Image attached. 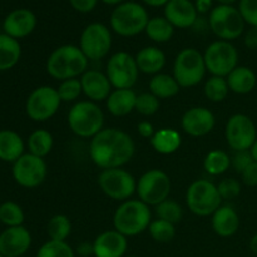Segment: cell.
<instances>
[{
    "label": "cell",
    "instance_id": "5",
    "mask_svg": "<svg viewBox=\"0 0 257 257\" xmlns=\"http://www.w3.org/2000/svg\"><path fill=\"white\" fill-rule=\"evenodd\" d=\"M150 20L148 13L142 4L136 2H124L117 5L110 14V28L120 37H136L145 32Z\"/></svg>",
    "mask_w": 257,
    "mask_h": 257
},
{
    "label": "cell",
    "instance_id": "44",
    "mask_svg": "<svg viewBox=\"0 0 257 257\" xmlns=\"http://www.w3.org/2000/svg\"><path fill=\"white\" fill-rule=\"evenodd\" d=\"M253 157L251 155V151H238L231 157V166L235 168L237 173H242L251 163L253 162Z\"/></svg>",
    "mask_w": 257,
    "mask_h": 257
},
{
    "label": "cell",
    "instance_id": "17",
    "mask_svg": "<svg viewBox=\"0 0 257 257\" xmlns=\"http://www.w3.org/2000/svg\"><path fill=\"white\" fill-rule=\"evenodd\" d=\"M216 125V117L208 108L192 107L186 110L181 119L183 132L191 137H203L212 132Z\"/></svg>",
    "mask_w": 257,
    "mask_h": 257
},
{
    "label": "cell",
    "instance_id": "40",
    "mask_svg": "<svg viewBox=\"0 0 257 257\" xmlns=\"http://www.w3.org/2000/svg\"><path fill=\"white\" fill-rule=\"evenodd\" d=\"M57 92L62 103H77L78 98L83 93L80 79L79 78H73V79L62 80L59 87L57 88Z\"/></svg>",
    "mask_w": 257,
    "mask_h": 257
},
{
    "label": "cell",
    "instance_id": "11",
    "mask_svg": "<svg viewBox=\"0 0 257 257\" xmlns=\"http://www.w3.org/2000/svg\"><path fill=\"white\" fill-rule=\"evenodd\" d=\"M98 186L107 197L124 202L136 193L137 180L123 167L102 170L98 176Z\"/></svg>",
    "mask_w": 257,
    "mask_h": 257
},
{
    "label": "cell",
    "instance_id": "23",
    "mask_svg": "<svg viewBox=\"0 0 257 257\" xmlns=\"http://www.w3.org/2000/svg\"><path fill=\"white\" fill-rule=\"evenodd\" d=\"M211 225L217 236L223 238L231 237L240 230V216L232 206L223 205L212 215Z\"/></svg>",
    "mask_w": 257,
    "mask_h": 257
},
{
    "label": "cell",
    "instance_id": "16",
    "mask_svg": "<svg viewBox=\"0 0 257 257\" xmlns=\"http://www.w3.org/2000/svg\"><path fill=\"white\" fill-rule=\"evenodd\" d=\"M12 175L20 187L35 188L42 185L47 178V162L44 158L29 152L24 153L13 163Z\"/></svg>",
    "mask_w": 257,
    "mask_h": 257
},
{
    "label": "cell",
    "instance_id": "7",
    "mask_svg": "<svg viewBox=\"0 0 257 257\" xmlns=\"http://www.w3.org/2000/svg\"><path fill=\"white\" fill-rule=\"evenodd\" d=\"M186 205L196 216H212L222 206L217 185L208 180H196L186 191Z\"/></svg>",
    "mask_w": 257,
    "mask_h": 257
},
{
    "label": "cell",
    "instance_id": "24",
    "mask_svg": "<svg viewBox=\"0 0 257 257\" xmlns=\"http://www.w3.org/2000/svg\"><path fill=\"white\" fill-rule=\"evenodd\" d=\"M135 59L140 73L152 77L161 73L166 65V54L162 49L153 45H148L138 50L137 54L135 55Z\"/></svg>",
    "mask_w": 257,
    "mask_h": 257
},
{
    "label": "cell",
    "instance_id": "10",
    "mask_svg": "<svg viewBox=\"0 0 257 257\" xmlns=\"http://www.w3.org/2000/svg\"><path fill=\"white\" fill-rule=\"evenodd\" d=\"M171 178L165 171L152 168L148 170L137 180L136 193L138 200L145 202L146 205L157 206L170 197L171 193Z\"/></svg>",
    "mask_w": 257,
    "mask_h": 257
},
{
    "label": "cell",
    "instance_id": "8",
    "mask_svg": "<svg viewBox=\"0 0 257 257\" xmlns=\"http://www.w3.org/2000/svg\"><path fill=\"white\" fill-rule=\"evenodd\" d=\"M245 19L238 8L233 5L218 4L208 17V27L220 40L232 42L245 33Z\"/></svg>",
    "mask_w": 257,
    "mask_h": 257
},
{
    "label": "cell",
    "instance_id": "13",
    "mask_svg": "<svg viewBox=\"0 0 257 257\" xmlns=\"http://www.w3.org/2000/svg\"><path fill=\"white\" fill-rule=\"evenodd\" d=\"M112 32L103 23H90L83 29L79 48L88 60L104 59L112 49Z\"/></svg>",
    "mask_w": 257,
    "mask_h": 257
},
{
    "label": "cell",
    "instance_id": "52",
    "mask_svg": "<svg viewBox=\"0 0 257 257\" xmlns=\"http://www.w3.org/2000/svg\"><path fill=\"white\" fill-rule=\"evenodd\" d=\"M250 250L251 252L255 253V255H257V233H255V235L251 237L250 240Z\"/></svg>",
    "mask_w": 257,
    "mask_h": 257
},
{
    "label": "cell",
    "instance_id": "31",
    "mask_svg": "<svg viewBox=\"0 0 257 257\" xmlns=\"http://www.w3.org/2000/svg\"><path fill=\"white\" fill-rule=\"evenodd\" d=\"M27 146L29 153L44 158L52 152L53 146H54V138L49 131L39 128L30 133L27 141Z\"/></svg>",
    "mask_w": 257,
    "mask_h": 257
},
{
    "label": "cell",
    "instance_id": "12",
    "mask_svg": "<svg viewBox=\"0 0 257 257\" xmlns=\"http://www.w3.org/2000/svg\"><path fill=\"white\" fill-rule=\"evenodd\" d=\"M207 72L216 77L226 78L238 67V50L231 42L215 40L203 53Z\"/></svg>",
    "mask_w": 257,
    "mask_h": 257
},
{
    "label": "cell",
    "instance_id": "38",
    "mask_svg": "<svg viewBox=\"0 0 257 257\" xmlns=\"http://www.w3.org/2000/svg\"><path fill=\"white\" fill-rule=\"evenodd\" d=\"M155 213L157 218L167 221V222L173 223V225L181 222L183 217V210L180 203L170 200V198L161 202L160 205L155 206Z\"/></svg>",
    "mask_w": 257,
    "mask_h": 257
},
{
    "label": "cell",
    "instance_id": "55",
    "mask_svg": "<svg viewBox=\"0 0 257 257\" xmlns=\"http://www.w3.org/2000/svg\"><path fill=\"white\" fill-rule=\"evenodd\" d=\"M217 2L222 5H232L236 2H238V0H217Z\"/></svg>",
    "mask_w": 257,
    "mask_h": 257
},
{
    "label": "cell",
    "instance_id": "58",
    "mask_svg": "<svg viewBox=\"0 0 257 257\" xmlns=\"http://www.w3.org/2000/svg\"><path fill=\"white\" fill-rule=\"evenodd\" d=\"M23 257H24V256H23Z\"/></svg>",
    "mask_w": 257,
    "mask_h": 257
},
{
    "label": "cell",
    "instance_id": "56",
    "mask_svg": "<svg viewBox=\"0 0 257 257\" xmlns=\"http://www.w3.org/2000/svg\"><path fill=\"white\" fill-rule=\"evenodd\" d=\"M124 257H137V256H133V255H130V256H124Z\"/></svg>",
    "mask_w": 257,
    "mask_h": 257
},
{
    "label": "cell",
    "instance_id": "2",
    "mask_svg": "<svg viewBox=\"0 0 257 257\" xmlns=\"http://www.w3.org/2000/svg\"><path fill=\"white\" fill-rule=\"evenodd\" d=\"M89 60L78 45L64 44L55 48L45 63L47 73L57 80L79 78L88 70Z\"/></svg>",
    "mask_w": 257,
    "mask_h": 257
},
{
    "label": "cell",
    "instance_id": "57",
    "mask_svg": "<svg viewBox=\"0 0 257 257\" xmlns=\"http://www.w3.org/2000/svg\"><path fill=\"white\" fill-rule=\"evenodd\" d=\"M0 257H4V256H3V255H2V253H0Z\"/></svg>",
    "mask_w": 257,
    "mask_h": 257
},
{
    "label": "cell",
    "instance_id": "6",
    "mask_svg": "<svg viewBox=\"0 0 257 257\" xmlns=\"http://www.w3.org/2000/svg\"><path fill=\"white\" fill-rule=\"evenodd\" d=\"M207 73L205 58L195 48L181 50L173 62L172 75L181 88H192L200 84Z\"/></svg>",
    "mask_w": 257,
    "mask_h": 257
},
{
    "label": "cell",
    "instance_id": "46",
    "mask_svg": "<svg viewBox=\"0 0 257 257\" xmlns=\"http://www.w3.org/2000/svg\"><path fill=\"white\" fill-rule=\"evenodd\" d=\"M99 0H69L73 9L79 13H83V14H87V13H90L92 10H94Z\"/></svg>",
    "mask_w": 257,
    "mask_h": 257
},
{
    "label": "cell",
    "instance_id": "21",
    "mask_svg": "<svg viewBox=\"0 0 257 257\" xmlns=\"http://www.w3.org/2000/svg\"><path fill=\"white\" fill-rule=\"evenodd\" d=\"M82 83L83 94L88 100L94 103L104 102L112 93L113 87L108 79L107 74L97 69H88L79 78Z\"/></svg>",
    "mask_w": 257,
    "mask_h": 257
},
{
    "label": "cell",
    "instance_id": "42",
    "mask_svg": "<svg viewBox=\"0 0 257 257\" xmlns=\"http://www.w3.org/2000/svg\"><path fill=\"white\" fill-rule=\"evenodd\" d=\"M218 193L223 200H233L241 193V183L235 178H225L217 185Z\"/></svg>",
    "mask_w": 257,
    "mask_h": 257
},
{
    "label": "cell",
    "instance_id": "27",
    "mask_svg": "<svg viewBox=\"0 0 257 257\" xmlns=\"http://www.w3.org/2000/svg\"><path fill=\"white\" fill-rule=\"evenodd\" d=\"M25 145L22 136L13 130L0 131V161L14 163L24 155Z\"/></svg>",
    "mask_w": 257,
    "mask_h": 257
},
{
    "label": "cell",
    "instance_id": "9",
    "mask_svg": "<svg viewBox=\"0 0 257 257\" xmlns=\"http://www.w3.org/2000/svg\"><path fill=\"white\" fill-rule=\"evenodd\" d=\"M62 100L57 88L40 85L30 92L25 100V113L33 122H47L59 110Z\"/></svg>",
    "mask_w": 257,
    "mask_h": 257
},
{
    "label": "cell",
    "instance_id": "25",
    "mask_svg": "<svg viewBox=\"0 0 257 257\" xmlns=\"http://www.w3.org/2000/svg\"><path fill=\"white\" fill-rule=\"evenodd\" d=\"M137 94L133 89H113L105 100L108 112L114 117H125L136 109Z\"/></svg>",
    "mask_w": 257,
    "mask_h": 257
},
{
    "label": "cell",
    "instance_id": "22",
    "mask_svg": "<svg viewBox=\"0 0 257 257\" xmlns=\"http://www.w3.org/2000/svg\"><path fill=\"white\" fill-rule=\"evenodd\" d=\"M128 237L115 230L99 233L93 241L94 257H124L128 250Z\"/></svg>",
    "mask_w": 257,
    "mask_h": 257
},
{
    "label": "cell",
    "instance_id": "18",
    "mask_svg": "<svg viewBox=\"0 0 257 257\" xmlns=\"http://www.w3.org/2000/svg\"><path fill=\"white\" fill-rule=\"evenodd\" d=\"M32 246V235L24 226L7 227L0 233V253L4 257H23Z\"/></svg>",
    "mask_w": 257,
    "mask_h": 257
},
{
    "label": "cell",
    "instance_id": "19",
    "mask_svg": "<svg viewBox=\"0 0 257 257\" xmlns=\"http://www.w3.org/2000/svg\"><path fill=\"white\" fill-rule=\"evenodd\" d=\"M35 27H37V17L32 10L25 8L10 12L3 22V29L5 34L18 40L32 34Z\"/></svg>",
    "mask_w": 257,
    "mask_h": 257
},
{
    "label": "cell",
    "instance_id": "32",
    "mask_svg": "<svg viewBox=\"0 0 257 257\" xmlns=\"http://www.w3.org/2000/svg\"><path fill=\"white\" fill-rule=\"evenodd\" d=\"M145 33L152 42L162 44L172 39L175 27L165 17H153L148 20Z\"/></svg>",
    "mask_w": 257,
    "mask_h": 257
},
{
    "label": "cell",
    "instance_id": "4",
    "mask_svg": "<svg viewBox=\"0 0 257 257\" xmlns=\"http://www.w3.org/2000/svg\"><path fill=\"white\" fill-rule=\"evenodd\" d=\"M104 119L102 108L90 100H79L68 112V125L80 138L92 140L104 128Z\"/></svg>",
    "mask_w": 257,
    "mask_h": 257
},
{
    "label": "cell",
    "instance_id": "54",
    "mask_svg": "<svg viewBox=\"0 0 257 257\" xmlns=\"http://www.w3.org/2000/svg\"><path fill=\"white\" fill-rule=\"evenodd\" d=\"M251 155H252V157H253V160L256 161L257 162V140H256V142L253 143V146H252V148H251Z\"/></svg>",
    "mask_w": 257,
    "mask_h": 257
},
{
    "label": "cell",
    "instance_id": "45",
    "mask_svg": "<svg viewBox=\"0 0 257 257\" xmlns=\"http://www.w3.org/2000/svg\"><path fill=\"white\" fill-rule=\"evenodd\" d=\"M242 182L248 187H256L257 186V162L253 161L242 173H241Z\"/></svg>",
    "mask_w": 257,
    "mask_h": 257
},
{
    "label": "cell",
    "instance_id": "49",
    "mask_svg": "<svg viewBox=\"0 0 257 257\" xmlns=\"http://www.w3.org/2000/svg\"><path fill=\"white\" fill-rule=\"evenodd\" d=\"M195 7L198 14H207L213 9V0H196Z\"/></svg>",
    "mask_w": 257,
    "mask_h": 257
},
{
    "label": "cell",
    "instance_id": "34",
    "mask_svg": "<svg viewBox=\"0 0 257 257\" xmlns=\"http://www.w3.org/2000/svg\"><path fill=\"white\" fill-rule=\"evenodd\" d=\"M203 93L205 97L212 103H221L227 98L230 93V87H228L227 79L223 77H216L211 75L205 83L203 87Z\"/></svg>",
    "mask_w": 257,
    "mask_h": 257
},
{
    "label": "cell",
    "instance_id": "33",
    "mask_svg": "<svg viewBox=\"0 0 257 257\" xmlns=\"http://www.w3.org/2000/svg\"><path fill=\"white\" fill-rule=\"evenodd\" d=\"M231 167V157L222 150H212L203 160V168L211 176H220Z\"/></svg>",
    "mask_w": 257,
    "mask_h": 257
},
{
    "label": "cell",
    "instance_id": "47",
    "mask_svg": "<svg viewBox=\"0 0 257 257\" xmlns=\"http://www.w3.org/2000/svg\"><path fill=\"white\" fill-rule=\"evenodd\" d=\"M243 43L250 50H257V28L251 27L243 37Z\"/></svg>",
    "mask_w": 257,
    "mask_h": 257
},
{
    "label": "cell",
    "instance_id": "43",
    "mask_svg": "<svg viewBox=\"0 0 257 257\" xmlns=\"http://www.w3.org/2000/svg\"><path fill=\"white\" fill-rule=\"evenodd\" d=\"M238 10L246 24L257 28V0H240Z\"/></svg>",
    "mask_w": 257,
    "mask_h": 257
},
{
    "label": "cell",
    "instance_id": "35",
    "mask_svg": "<svg viewBox=\"0 0 257 257\" xmlns=\"http://www.w3.org/2000/svg\"><path fill=\"white\" fill-rule=\"evenodd\" d=\"M47 233L53 241H67L72 233V222L65 215H54L47 225Z\"/></svg>",
    "mask_w": 257,
    "mask_h": 257
},
{
    "label": "cell",
    "instance_id": "50",
    "mask_svg": "<svg viewBox=\"0 0 257 257\" xmlns=\"http://www.w3.org/2000/svg\"><path fill=\"white\" fill-rule=\"evenodd\" d=\"M78 253L82 256L93 255V243H82L78 246Z\"/></svg>",
    "mask_w": 257,
    "mask_h": 257
},
{
    "label": "cell",
    "instance_id": "14",
    "mask_svg": "<svg viewBox=\"0 0 257 257\" xmlns=\"http://www.w3.org/2000/svg\"><path fill=\"white\" fill-rule=\"evenodd\" d=\"M105 74L114 89H132L138 80L140 69L132 54L117 52L108 59Z\"/></svg>",
    "mask_w": 257,
    "mask_h": 257
},
{
    "label": "cell",
    "instance_id": "37",
    "mask_svg": "<svg viewBox=\"0 0 257 257\" xmlns=\"http://www.w3.org/2000/svg\"><path fill=\"white\" fill-rule=\"evenodd\" d=\"M150 236L158 243H168L175 238L176 227L173 223L156 218L148 226Z\"/></svg>",
    "mask_w": 257,
    "mask_h": 257
},
{
    "label": "cell",
    "instance_id": "51",
    "mask_svg": "<svg viewBox=\"0 0 257 257\" xmlns=\"http://www.w3.org/2000/svg\"><path fill=\"white\" fill-rule=\"evenodd\" d=\"M142 3H145V4L150 5V7H153V8H158V7H165L166 4H167L170 0H141Z\"/></svg>",
    "mask_w": 257,
    "mask_h": 257
},
{
    "label": "cell",
    "instance_id": "1",
    "mask_svg": "<svg viewBox=\"0 0 257 257\" xmlns=\"http://www.w3.org/2000/svg\"><path fill=\"white\" fill-rule=\"evenodd\" d=\"M135 153L133 138L119 128H103L89 143L90 160L102 170L123 167L132 160Z\"/></svg>",
    "mask_w": 257,
    "mask_h": 257
},
{
    "label": "cell",
    "instance_id": "26",
    "mask_svg": "<svg viewBox=\"0 0 257 257\" xmlns=\"http://www.w3.org/2000/svg\"><path fill=\"white\" fill-rule=\"evenodd\" d=\"M230 92L245 95L253 92L257 85L256 73L246 65H238L226 77Z\"/></svg>",
    "mask_w": 257,
    "mask_h": 257
},
{
    "label": "cell",
    "instance_id": "53",
    "mask_svg": "<svg viewBox=\"0 0 257 257\" xmlns=\"http://www.w3.org/2000/svg\"><path fill=\"white\" fill-rule=\"evenodd\" d=\"M100 2H103L107 5H115V7H117V5L124 3V0H100Z\"/></svg>",
    "mask_w": 257,
    "mask_h": 257
},
{
    "label": "cell",
    "instance_id": "30",
    "mask_svg": "<svg viewBox=\"0 0 257 257\" xmlns=\"http://www.w3.org/2000/svg\"><path fill=\"white\" fill-rule=\"evenodd\" d=\"M150 93H152L158 99H170L176 97L180 92L181 87L173 75L166 74V73H158L153 75L150 80Z\"/></svg>",
    "mask_w": 257,
    "mask_h": 257
},
{
    "label": "cell",
    "instance_id": "39",
    "mask_svg": "<svg viewBox=\"0 0 257 257\" xmlns=\"http://www.w3.org/2000/svg\"><path fill=\"white\" fill-rule=\"evenodd\" d=\"M35 257H75V252L67 241L49 240L40 246Z\"/></svg>",
    "mask_w": 257,
    "mask_h": 257
},
{
    "label": "cell",
    "instance_id": "3",
    "mask_svg": "<svg viewBox=\"0 0 257 257\" xmlns=\"http://www.w3.org/2000/svg\"><path fill=\"white\" fill-rule=\"evenodd\" d=\"M152 222L150 206L141 200H127L120 203L113 215V227L125 237H133L148 230Z\"/></svg>",
    "mask_w": 257,
    "mask_h": 257
},
{
    "label": "cell",
    "instance_id": "20",
    "mask_svg": "<svg viewBox=\"0 0 257 257\" xmlns=\"http://www.w3.org/2000/svg\"><path fill=\"white\" fill-rule=\"evenodd\" d=\"M163 8V17L178 29L192 28L198 19L195 3L191 0H170Z\"/></svg>",
    "mask_w": 257,
    "mask_h": 257
},
{
    "label": "cell",
    "instance_id": "36",
    "mask_svg": "<svg viewBox=\"0 0 257 257\" xmlns=\"http://www.w3.org/2000/svg\"><path fill=\"white\" fill-rule=\"evenodd\" d=\"M25 220V213L18 203L13 201H5L0 203V222L7 227L23 226Z\"/></svg>",
    "mask_w": 257,
    "mask_h": 257
},
{
    "label": "cell",
    "instance_id": "15",
    "mask_svg": "<svg viewBox=\"0 0 257 257\" xmlns=\"http://www.w3.org/2000/svg\"><path fill=\"white\" fill-rule=\"evenodd\" d=\"M225 138L228 147L235 152L250 151L257 140V128L248 115L236 113L228 118L225 127Z\"/></svg>",
    "mask_w": 257,
    "mask_h": 257
},
{
    "label": "cell",
    "instance_id": "28",
    "mask_svg": "<svg viewBox=\"0 0 257 257\" xmlns=\"http://www.w3.org/2000/svg\"><path fill=\"white\" fill-rule=\"evenodd\" d=\"M150 143L153 150L160 155H172L180 150L182 145V136L175 128L165 127L156 131Z\"/></svg>",
    "mask_w": 257,
    "mask_h": 257
},
{
    "label": "cell",
    "instance_id": "41",
    "mask_svg": "<svg viewBox=\"0 0 257 257\" xmlns=\"http://www.w3.org/2000/svg\"><path fill=\"white\" fill-rule=\"evenodd\" d=\"M161 102L157 97L152 94V93H142V94L137 95V100H136V112L140 113L143 117H151V115L156 114L160 110Z\"/></svg>",
    "mask_w": 257,
    "mask_h": 257
},
{
    "label": "cell",
    "instance_id": "48",
    "mask_svg": "<svg viewBox=\"0 0 257 257\" xmlns=\"http://www.w3.org/2000/svg\"><path fill=\"white\" fill-rule=\"evenodd\" d=\"M137 132L141 137L151 140V138H152V136L155 135L156 130H155V127H153L152 123L148 122V120H142V122H140L137 124Z\"/></svg>",
    "mask_w": 257,
    "mask_h": 257
},
{
    "label": "cell",
    "instance_id": "29",
    "mask_svg": "<svg viewBox=\"0 0 257 257\" xmlns=\"http://www.w3.org/2000/svg\"><path fill=\"white\" fill-rule=\"evenodd\" d=\"M22 57V47L18 39L3 33L0 34V72H5L19 63Z\"/></svg>",
    "mask_w": 257,
    "mask_h": 257
}]
</instances>
